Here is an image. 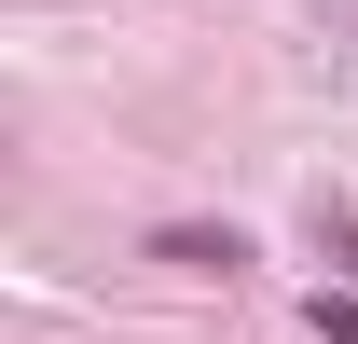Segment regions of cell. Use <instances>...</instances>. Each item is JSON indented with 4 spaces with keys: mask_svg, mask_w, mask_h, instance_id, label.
I'll return each instance as SVG.
<instances>
[{
    "mask_svg": "<svg viewBox=\"0 0 358 344\" xmlns=\"http://www.w3.org/2000/svg\"><path fill=\"white\" fill-rule=\"evenodd\" d=\"M317 248H331V261L358 275V207H331V193H317Z\"/></svg>",
    "mask_w": 358,
    "mask_h": 344,
    "instance_id": "1",
    "label": "cell"
},
{
    "mask_svg": "<svg viewBox=\"0 0 358 344\" xmlns=\"http://www.w3.org/2000/svg\"><path fill=\"white\" fill-rule=\"evenodd\" d=\"M317 344H358V303H331V289H317Z\"/></svg>",
    "mask_w": 358,
    "mask_h": 344,
    "instance_id": "2",
    "label": "cell"
}]
</instances>
